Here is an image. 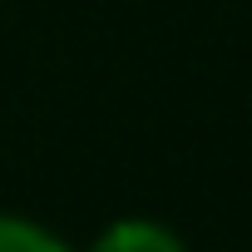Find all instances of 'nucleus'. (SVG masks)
Listing matches in <instances>:
<instances>
[{
    "mask_svg": "<svg viewBox=\"0 0 252 252\" xmlns=\"http://www.w3.org/2000/svg\"><path fill=\"white\" fill-rule=\"evenodd\" d=\"M89 252H188V242L158 218H114Z\"/></svg>",
    "mask_w": 252,
    "mask_h": 252,
    "instance_id": "obj_1",
    "label": "nucleus"
},
{
    "mask_svg": "<svg viewBox=\"0 0 252 252\" xmlns=\"http://www.w3.org/2000/svg\"><path fill=\"white\" fill-rule=\"evenodd\" d=\"M0 252H74L55 227L20 218V213H0Z\"/></svg>",
    "mask_w": 252,
    "mask_h": 252,
    "instance_id": "obj_2",
    "label": "nucleus"
}]
</instances>
